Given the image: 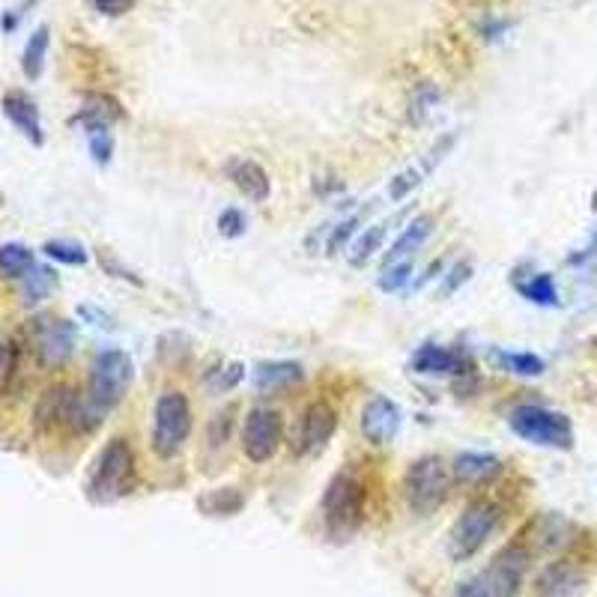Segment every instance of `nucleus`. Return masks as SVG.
<instances>
[{
  "label": "nucleus",
  "instance_id": "f257e3e1",
  "mask_svg": "<svg viewBox=\"0 0 597 597\" xmlns=\"http://www.w3.org/2000/svg\"><path fill=\"white\" fill-rule=\"evenodd\" d=\"M135 484H138L135 451H132L129 439L117 436L99 451L90 481H87V496L96 505H111V502H120L123 496H129L135 490Z\"/></svg>",
  "mask_w": 597,
  "mask_h": 597
},
{
  "label": "nucleus",
  "instance_id": "f03ea898",
  "mask_svg": "<svg viewBox=\"0 0 597 597\" xmlns=\"http://www.w3.org/2000/svg\"><path fill=\"white\" fill-rule=\"evenodd\" d=\"M365 484L356 472H338L323 493V520L332 541H350L365 523Z\"/></svg>",
  "mask_w": 597,
  "mask_h": 597
},
{
  "label": "nucleus",
  "instance_id": "7ed1b4c3",
  "mask_svg": "<svg viewBox=\"0 0 597 597\" xmlns=\"http://www.w3.org/2000/svg\"><path fill=\"white\" fill-rule=\"evenodd\" d=\"M529 553L520 544L505 547L481 574L460 583L451 597H517L526 577Z\"/></svg>",
  "mask_w": 597,
  "mask_h": 597
},
{
  "label": "nucleus",
  "instance_id": "20e7f679",
  "mask_svg": "<svg viewBox=\"0 0 597 597\" xmlns=\"http://www.w3.org/2000/svg\"><path fill=\"white\" fill-rule=\"evenodd\" d=\"M403 490H406L409 508L418 517H427V514H433L445 505V499L451 493V469L445 466L442 457L424 454L406 469Z\"/></svg>",
  "mask_w": 597,
  "mask_h": 597
},
{
  "label": "nucleus",
  "instance_id": "39448f33",
  "mask_svg": "<svg viewBox=\"0 0 597 597\" xmlns=\"http://www.w3.org/2000/svg\"><path fill=\"white\" fill-rule=\"evenodd\" d=\"M508 424L511 430L532 442V445H541V448H574V424L568 415L556 412V409H547V406H532V403H523V406H514L511 415H508Z\"/></svg>",
  "mask_w": 597,
  "mask_h": 597
},
{
  "label": "nucleus",
  "instance_id": "423d86ee",
  "mask_svg": "<svg viewBox=\"0 0 597 597\" xmlns=\"http://www.w3.org/2000/svg\"><path fill=\"white\" fill-rule=\"evenodd\" d=\"M499 520H502V511L490 499H475L472 505H466V511L457 517V523L448 532V556H451V562L472 559L493 538Z\"/></svg>",
  "mask_w": 597,
  "mask_h": 597
},
{
  "label": "nucleus",
  "instance_id": "0eeeda50",
  "mask_svg": "<svg viewBox=\"0 0 597 597\" xmlns=\"http://www.w3.org/2000/svg\"><path fill=\"white\" fill-rule=\"evenodd\" d=\"M192 433V403L183 392H165L153 409V451L162 460H174Z\"/></svg>",
  "mask_w": 597,
  "mask_h": 597
},
{
  "label": "nucleus",
  "instance_id": "6e6552de",
  "mask_svg": "<svg viewBox=\"0 0 597 597\" xmlns=\"http://www.w3.org/2000/svg\"><path fill=\"white\" fill-rule=\"evenodd\" d=\"M135 380V365L123 350H102L93 359L90 368V386H87V398L93 400L105 415L126 398L129 386Z\"/></svg>",
  "mask_w": 597,
  "mask_h": 597
},
{
  "label": "nucleus",
  "instance_id": "1a4fd4ad",
  "mask_svg": "<svg viewBox=\"0 0 597 597\" xmlns=\"http://www.w3.org/2000/svg\"><path fill=\"white\" fill-rule=\"evenodd\" d=\"M284 439V418L272 406H251L242 424V454L251 463H269Z\"/></svg>",
  "mask_w": 597,
  "mask_h": 597
},
{
  "label": "nucleus",
  "instance_id": "9d476101",
  "mask_svg": "<svg viewBox=\"0 0 597 597\" xmlns=\"http://www.w3.org/2000/svg\"><path fill=\"white\" fill-rule=\"evenodd\" d=\"M338 427V412L332 409V403L326 400H314L305 406V412L296 421V430L290 433V448L296 457H308L317 454L320 448H326V442L335 436Z\"/></svg>",
  "mask_w": 597,
  "mask_h": 597
},
{
  "label": "nucleus",
  "instance_id": "9b49d317",
  "mask_svg": "<svg viewBox=\"0 0 597 597\" xmlns=\"http://www.w3.org/2000/svg\"><path fill=\"white\" fill-rule=\"evenodd\" d=\"M33 350L48 368L66 365L75 353V326L60 317H39L33 323Z\"/></svg>",
  "mask_w": 597,
  "mask_h": 597
},
{
  "label": "nucleus",
  "instance_id": "f8f14e48",
  "mask_svg": "<svg viewBox=\"0 0 597 597\" xmlns=\"http://www.w3.org/2000/svg\"><path fill=\"white\" fill-rule=\"evenodd\" d=\"M400 406L392 398H377L368 400V406L362 409V433L371 445H389L400 430Z\"/></svg>",
  "mask_w": 597,
  "mask_h": 597
},
{
  "label": "nucleus",
  "instance_id": "ddd939ff",
  "mask_svg": "<svg viewBox=\"0 0 597 597\" xmlns=\"http://www.w3.org/2000/svg\"><path fill=\"white\" fill-rule=\"evenodd\" d=\"M0 108H3V117H6L24 138H30L36 147L45 141V135H42V120H39V108H36V102H33L30 96H24V93H6L3 102H0Z\"/></svg>",
  "mask_w": 597,
  "mask_h": 597
},
{
  "label": "nucleus",
  "instance_id": "4468645a",
  "mask_svg": "<svg viewBox=\"0 0 597 597\" xmlns=\"http://www.w3.org/2000/svg\"><path fill=\"white\" fill-rule=\"evenodd\" d=\"M463 356L460 353H454V350H448V347H436V344H424L415 356H412V362H409V368L415 371V374H424V377H451V374H463Z\"/></svg>",
  "mask_w": 597,
  "mask_h": 597
},
{
  "label": "nucleus",
  "instance_id": "2eb2a0df",
  "mask_svg": "<svg viewBox=\"0 0 597 597\" xmlns=\"http://www.w3.org/2000/svg\"><path fill=\"white\" fill-rule=\"evenodd\" d=\"M227 177L233 180V186H236L245 198L254 200V203H263V200L269 198V192H272L269 174H266L257 162H251V159H233V162L227 165Z\"/></svg>",
  "mask_w": 597,
  "mask_h": 597
},
{
  "label": "nucleus",
  "instance_id": "dca6fc26",
  "mask_svg": "<svg viewBox=\"0 0 597 597\" xmlns=\"http://www.w3.org/2000/svg\"><path fill=\"white\" fill-rule=\"evenodd\" d=\"M583 589H586V577L568 562L550 565L538 580V595L541 597H580Z\"/></svg>",
  "mask_w": 597,
  "mask_h": 597
},
{
  "label": "nucleus",
  "instance_id": "f3484780",
  "mask_svg": "<svg viewBox=\"0 0 597 597\" xmlns=\"http://www.w3.org/2000/svg\"><path fill=\"white\" fill-rule=\"evenodd\" d=\"M502 469L496 454H481V451H463L454 457V478L463 484H481L490 481Z\"/></svg>",
  "mask_w": 597,
  "mask_h": 597
},
{
  "label": "nucleus",
  "instance_id": "a211bd4d",
  "mask_svg": "<svg viewBox=\"0 0 597 597\" xmlns=\"http://www.w3.org/2000/svg\"><path fill=\"white\" fill-rule=\"evenodd\" d=\"M430 230H433V218H430V215H418V218H412V221L406 224V230H403L398 239H395V245L389 248V254H386V266H389V263H400V260H409V257L418 251V245L430 236Z\"/></svg>",
  "mask_w": 597,
  "mask_h": 597
},
{
  "label": "nucleus",
  "instance_id": "6ab92c4d",
  "mask_svg": "<svg viewBox=\"0 0 597 597\" xmlns=\"http://www.w3.org/2000/svg\"><path fill=\"white\" fill-rule=\"evenodd\" d=\"M302 377L305 374L296 362H269V365H260L254 371V386L260 392H278V389L302 383Z\"/></svg>",
  "mask_w": 597,
  "mask_h": 597
},
{
  "label": "nucleus",
  "instance_id": "aec40b11",
  "mask_svg": "<svg viewBox=\"0 0 597 597\" xmlns=\"http://www.w3.org/2000/svg\"><path fill=\"white\" fill-rule=\"evenodd\" d=\"M48 45H51V30L42 24L30 33L27 45H24V54H21V69L27 78H39L42 69H45V57H48Z\"/></svg>",
  "mask_w": 597,
  "mask_h": 597
},
{
  "label": "nucleus",
  "instance_id": "412c9836",
  "mask_svg": "<svg viewBox=\"0 0 597 597\" xmlns=\"http://www.w3.org/2000/svg\"><path fill=\"white\" fill-rule=\"evenodd\" d=\"M33 269V251L21 242L0 245V275L6 278H24Z\"/></svg>",
  "mask_w": 597,
  "mask_h": 597
},
{
  "label": "nucleus",
  "instance_id": "4be33fe9",
  "mask_svg": "<svg viewBox=\"0 0 597 597\" xmlns=\"http://www.w3.org/2000/svg\"><path fill=\"white\" fill-rule=\"evenodd\" d=\"M198 505L209 517H230L245 505V499L236 487H224V490H209L206 496H200Z\"/></svg>",
  "mask_w": 597,
  "mask_h": 597
},
{
  "label": "nucleus",
  "instance_id": "5701e85b",
  "mask_svg": "<svg viewBox=\"0 0 597 597\" xmlns=\"http://www.w3.org/2000/svg\"><path fill=\"white\" fill-rule=\"evenodd\" d=\"M517 290H520L529 302H535V305H547V308L559 305L556 281H553L547 272H538V275H532L529 281H517Z\"/></svg>",
  "mask_w": 597,
  "mask_h": 597
},
{
  "label": "nucleus",
  "instance_id": "b1692460",
  "mask_svg": "<svg viewBox=\"0 0 597 597\" xmlns=\"http://www.w3.org/2000/svg\"><path fill=\"white\" fill-rule=\"evenodd\" d=\"M51 287H54V272L51 269H30L27 275H24V287H21V296H24V302L27 305H36V302H42L48 293H51Z\"/></svg>",
  "mask_w": 597,
  "mask_h": 597
},
{
  "label": "nucleus",
  "instance_id": "393cba45",
  "mask_svg": "<svg viewBox=\"0 0 597 597\" xmlns=\"http://www.w3.org/2000/svg\"><path fill=\"white\" fill-rule=\"evenodd\" d=\"M386 227H389V224H374V227H368V230L356 239V245H353V266L368 263V260L380 251L383 236H386Z\"/></svg>",
  "mask_w": 597,
  "mask_h": 597
},
{
  "label": "nucleus",
  "instance_id": "a878e982",
  "mask_svg": "<svg viewBox=\"0 0 597 597\" xmlns=\"http://www.w3.org/2000/svg\"><path fill=\"white\" fill-rule=\"evenodd\" d=\"M499 362L511 371V374H520V377H541L544 374V359L535 356V353H499Z\"/></svg>",
  "mask_w": 597,
  "mask_h": 597
},
{
  "label": "nucleus",
  "instance_id": "bb28decb",
  "mask_svg": "<svg viewBox=\"0 0 597 597\" xmlns=\"http://www.w3.org/2000/svg\"><path fill=\"white\" fill-rule=\"evenodd\" d=\"M51 260H60V263H69V266H81L87 263V251L78 245V242H66V239H51L45 242L42 248Z\"/></svg>",
  "mask_w": 597,
  "mask_h": 597
},
{
  "label": "nucleus",
  "instance_id": "cd10ccee",
  "mask_svg": "<svg viewBox=\"0 0 597 597\" xmlns=\"http://www.w3.org/2000/svg\"><path fill=\"white\" fill-rule=\"evenodd\" d=\"M87 138H90V153L99 165H108L111 162V153H114V141H111V132L108 126H90L87 129Z\"/></svg>",
  "mask_w": 597,
  "mask_h": 597
},
{
  "label": "nucleus",
  "instance_id": "c85d7f7f",
  "mask_svg": "<svg viewBox=\"0 0 597 597\" xmlns=\"http://www.w3.org/2000/svg\"><path fill=\"white\" fill-rule=\"evenodd\" d=\"M409 275H412V260L389 263V266H386V272H383V278H380V290L395 293V290H400V287L409 281Z\"/></svg>",
  "mask_w": 597,
  "mask_h": 597
},
{
  "label": "nucleus",
  "instance_id": "c756f323",
  "mask_svg": "<svg viewBox=\"0 0 597 597\" xmlns=\"http://www.w3.org/2000/svg\"><path fill=\"white\" fill-rule=\"evenodd\" d=\"M242 380V365H230V368H218V371H212L209 377H206V386L212 389V392H227V389H233L236 383Z\"/></svg>",
  "mask_w": 597,
  "mask_h": 597
},
{
  "label": "nucleus",
  "instance_id": "7c9ffc66",
  "mask_svg": "<svg viewBox=\"0 0 597 597\" xmlns=\"http://www.w3.org/2000/svg\"><path fill=\"white\" fill-rule=\"evenodd\" d=\"M218 230H221V236H227V239L242 236V233H245V215H242L239 209H224V212L218 215Z\"/></svg>",
  "mask_w": 597,
  "mask_h": 597
},
{
  "label": "nucleus",
  "instance_id": "2f4dec72",
  "mask_svg": "<svg viewBox=\"0 0 597 597\" xmlns=\"http://www.w3.org/2000/svg\"><path fill=\"white\" fill-rule=\"evenodd\" d=\"M12 371H15V350L6 341H0V395L6 392L12 380Z\"/></svg>",
  "mask_w": 597,
  "mask_h": 597
},
{
  "label": "nucleus",
  "instance_id": "473e14b6",
  "mask_svg": "<svg viewBox=\"0 0 597 597\" xmlns=\"http://www.w3.org/2000/svg\"><path fill=\"white\" fill-rule=\"evenodd\" d=\"M418 183H421V171H406V174H400L398 180L392 183V189H389V192H392V198L395 200H403L409 192H412V189H415V186H418Z\"/></svg>",
  "mask_w": 597,
  "mask_h": 597
},
{
  "label": "nucleus",
  "instance_id": "72a5a7b5",
  "mask_svg": "<svg viewBox=\"0 0 597 597\" xmlns=\"http://www.w3.org/2000/svg\"><path fill=\"white\" fill-rule=\"evenodd\" d=\"M356 224H359V218H347V221H341L335 230H332V239H329V251H338V245H344L353 233H356Z\"/></svg>",
  "mask_w": 597,
  "mask_h": 597
},
{
  "label": "nucleus",
  "instance_id": "f704fd0d",
  "mask_svg": "<svg viewBox=\"0 0 597 597\" xmlns=\"http://www.w3.org/2000/svg\"><path fill=\"white\" fill-rule=\"evenodd\" d=\"M96 3V9L102 12V15H108V18H120V15H126L132 6H135V0H93Z\"/></svg>",
  "mask_w": 597,
  "mask_h": 597
}]
</instances>
